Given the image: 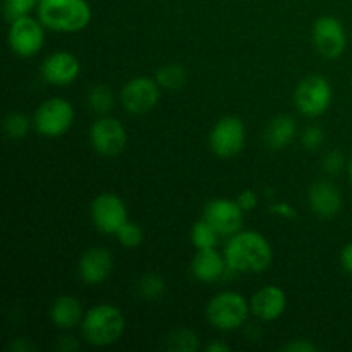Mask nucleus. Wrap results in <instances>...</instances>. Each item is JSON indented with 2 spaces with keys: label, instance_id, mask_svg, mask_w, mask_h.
<instances>
[{
  "label": "nucleus",
  "instance_id": "nucleus-30",
  "mask_svg": "<svg viewBox=\"0 0 352 352\" xmlns=\"http://www.w3.org/2000/svg\"><path fill=\"white\" fill-rule=\"evenodd\" d=\"M323 141H325V133L318 126L308 127L302 134V144H305L306 150H316V148L322 146Z\"/></svg>",
  "mask_w": 352,
  "mask_h": 352
},
{
  "label": "nucleus",
  "instance_id": "nucleus-4",
  "mask_svg": "<svg viewBox=\"0 0 352 352\" xmlns=\"http://www.w3.org/2000/svg\"><path fill=\"white\" fill-rule=\"evenodd\" d=\"M251 306L239 292L226 291L213 296L206 306V318L215 329L230 332L241 329L246 323Z\"/></svg>",
  "mask_w": 352,
  "mask_h": 352
},
{
  "label": "nucleus",
  "instance_id": "nucleus-28",
  "mask_svg": "<svg viewBox=\"0 0 352 352\" xmlns=\"http://www.w3.org/2000/svg\"><path fill=\"white\" fill-rule=\"evenodd\" d=\"M116 236L124 248H138L143 243V229L138 223L129 222V220L120 227Z\"/></svg>",
  "mask_w": 352,
  "mask_h": 352
},
{
  "label": "nucleus",
  "instance_id": "nucleus-27",
  "mask_svg": "<svg viewBox=\"0 0 352 352\" xmlns=\"http://www.w3.org/2000/svg\"><path fill=\"white\" fill-rule=\"evenodd\" d=\"M40 0H3V16L9 23L12 21L21 19V17L30 16L31 10H34L38 7Z\"/></svg>",
  "mask_w": 352,
  "mask_h": 352
},
{
  "label": "nucleus",
  "instance_id": "nucleus-25",
  "mask_svg": "<svg viewBox=\"0 0 352 352\" xmlns=\"http://www.w3.org/2000/svg\"><path fill=\"white\" fill-rule=\"evenodd\" d=\"M88 105L95 113H109L113 109L112 89L105 85L93 86L88 93Z\"/></svg>",
  "mask_w": 352,
  "mask_h": 352
},
{
  "label": "nucleus",
  "instance_id": "nucleus-7",
  "mask_svg": "<svg viewBox=\"0 0 352 352\" xmlns=\"http://www.w3.org/2000/svg\"><path fill=\"white\" fill-rule=\"evenodd\" d=\"M244 143H246V127L239 117H223L210 133V146L220 158H232L239 155Z\"/></svg>",
  "mask_w": 352,
  "mask_h": 352
},
{
  "label": "nucleus",
  "instance_id": "nucleus-13",
  "mask_svg": "<svg viewBox=\"0 0 352 352\" xmlns=\"http://www.w3.org/2000/svg\"><path fill=\"white\" fill-rule=\"evenodd\" d=\"M237 201L229 198H215L205 206L203 219L220 234V236H234L241 232L244 223V215Z\"/></svg>",
  "mask_w": 352,
  "mask_h": 352
},
{
  "label": "nucleus",
  "instance_id": "nucleus-22",
  "mask_svg": "<svg viewBox=\"0 0 352 352\" xmlns=\"http://www.w3.org/2000/svg\"><path fill=\"white\" fill-rule=\"evenodd\" d=\"M136 291L143 301H158L167 292V282L158 274H144L138 280Z\"/></svg>",
  "mask_w": 352,
  "mask_h": 352
},
{
  "label": "nucleus",
  "instance_id": "nucleus-35",
  "mask_svg": "<svg viewBox=\"0 0 352 352\" xmlns=\"http://www.w3.org/2000/svg\"><path fill=\"white\" fill-rule=\"evenodd\" d=\"M58 349L64 352H72L78 349V342H76L74 337L71 336H64L60 337V342H58Z\"/></svg>",
  "mask_w": 352,
  "mask_h": 352
},
{
  "label": "nucleus",
  "instance_id": "nucleus-37",
  "mask_svg": "<svg viewBox=\"0 0 352 352\" xmlns=\"http://www.w3.org/2000/svg\"><path fill=\"white\" fill-rule=\"evenodd\" d=\"M206 351L208 352H229L230 351V346L229 344H226L223 340H212V342L206 346Z\"/></svg>",
  "mask_w": 352,
  "mask_h": 352
},
{
  "label": "nucleus",
  "instance_id": "nucleus-26",
  "mask_svg": "<svg viewBox=\"0 0 352 352\" xmlns=\"http://www.w3.org/2000/svg\"><path fill=\"white\" fill-rule=\"evenodd\" d=\"M3 131L10 140H23L30 131V119L23 112H10L3 119Z\"/></svg>",
  "mask_w": 352,
  "mask_h": 352
},
{
  "label": "nucleus",
  "instance_id": "nucleus-14",
  "mask_svg": "<svg viewBox=\"0 0 352 352\" xmlns=\"http://www.w3.org/2000/svg\"><path fill=\"white\" fill-rule=\"evenodd\" d=\"M81 72V64L69 52H55L50 54L41 64V76L48 85L67 86L78 79Z\"/></svg>",
  "mask_w": 352,
  "mask_h": 352
},
{
  "label": "nucleus",
  "instance_id": "nucleus-10",
  "mask_svg": "<svg viewBox=\"0 0 352 352\" xmlns=\"http://www.w3.org/2000/svg\"><path fill=\"white\" fill-rule=\"evenodd\" d=\"M160 100V86L155 79L141 76L127 82L120 91V103L124 110L133 116H141L157 107Z\"/></svg>",
  "mask_w": 352,
  "mask_h": 352
},
{
  "label": "nucleus",
  "instance_id": "nucleus-34",
  "mask_svg": "<svg viewBox=\"0 0 352 352\" xmlns=\"http://www.w3.org/2000/svg\"><path fill=\"white\" fill-rule=\"evenodd\" d=\"M340 263H342L344 270L352 277V243L344 246L342 253H340Z\"/></svg>",
  "mask_w": 352,
  "mask_h": 352
},
{
  "label": "nucleus",
  "instance_id": "nucleus-33",
  "mask_svg": "<svg viewBox=\"0 0 352 352\" xmlns=\"http://www.w3.org/2000/svg\"><path fill=\"white\" fill-rule=\"evenodd\" d=\"M270 213H275L278 217H284V219H296V210L292 208L289 203L278 201V203H272L270 205Z\"/></svg>",
  "mask_w": 352,
  "mask_h": 352
},
{
  "label": "nucleus",
  "instance_id": "nucleus-1",
  "mask_svg": "<svg viewBox=\"0 0 352 352\" xmlns=\"http://www.w3.org/2000/svg\"><path fill=\"white\" fill-rule=\"evenodd\" d=\"M227 268L234 274H260L272 263V246L258 232H237L226 246Z\"/></svg>",
  "mask_w": 352,
  "mask_h": 352
},
{
  "label": "nucleus",
  "instance_id": "nucleus-32",
  "mask_svg": "<svg viewBox=\"0 0 352 352\" xmlns=\"http://www.w3.org/2000/svg\"><path fill=\"white\" fill-rule=\"evenodd\" d=\"M282 351L284 352H315L316 346L315 344L308 342V340L296 339L292 342H287L285 346H282Z\"/></svg>",
  "mask_w": 352,
  "mask_h": 352
},
{
  "label": "nucleus",
  "instance_id": "nucleus-12",
  "mask_svg": "<svg viewBox=\"0 0 352 352\" xmlns=\"http://www.w3.org/2000/svg\"><path fill=\"white\" fill-rule=\"evenodd\" d=\"M313 43L325 58H339L347 45L346 30L333 16H323L313 24Z\"/></svg>",
  "mask_w": 352,
  "mask_h": 352
},
{
  "label": "nucleus",
  "instance_id": "nucleus-36",
  "mask_svg": "<svg viewBox=\"0 0 352 352\" xmlns=\"http://www.w3.org/2000/svg\"><path fill=\"white\" fill-rule=\"evenodd\" d=\"M10 349L16 351V352H28V351H33L34 346L26 339H17L16 342L10 344Z\"/></svg>",
  "mask_w": 352,
  "mask_h": 352
},
{
  "label": "nucleus",
  "instance_id": "nucleus-9",
  "mask_svg": "<svg viewBox=\"0 0 352 352\" xmlns=\"http://www.w3.org/2000/svg\"><path fill=\"white\" fill-rule=\"evenodd\" d=\"M91 146L103 157H117L124 151L127 144V133L119 119L103 116L95 120L89 129Z\"/></svg>",
  "mask_w": 352,
  "mask_h": 352
},
{
  "label": "nucleus",
  "instance_id": "nucleus-19",
  "mask_svg": "<svg viewBox=\"0 0 352 352\" xmlns=\"http://www.w3.org/2000/svg\"><path fill=\"white\" fill-rule=\"evenodd\" d=\"M296 133H298V126L291 116H277L268 122L267 129H265V144L270 150H284L294 141Z\"/></svg>",
  "mask_w": 352,
  "mask_h": 352
},
{
  "label": "nucleus",
  "instance_id": "nucleus-38",
  "mask_svg": "<svg viewBox=\"0 0 352 352\" xmlns=\"http://www.w3.org/2000/svg\"><path fill=\"white\" fill-rule=\"evenodd\" d=\"M347 175H349V181L352 184V158L349 160V165H347Z\"/></svg>",
  "mask_w": 352,
  "mask_h": 352
},
{
  "label": "nucleus",
  "instance_id": "nucleus-17",
  "mask_svg": "<svg viewBox=\"0 0 352 352\" xmlns=\"http://www.w3.org/2000/svg\"><path fill=\"white\" fill-rule=\"evenodd\" d=\"M309 206L320 219H333L342 210V195L329 181H318L309 188Z\"/></svg>",
  "mask_w": 352,
  "mask_h": 352
},
{
  "label": "nucleus",
  "instance_id": "nucleus-31",
  "mask_svg": "<svg viewBox=\"0 0 352 352\" xmlns=\"http://www.w3.org/2000/svg\"><path fill=\"white\" fill-rule=\"evenodd\" d=\"M237 205L241 206L243 212H251V210L256 208L258 205V195L253 191V189H244V191L239 192L237 196Z\"/></svg>",
  "mask_w": 352,
  "mask_h": 352
},
{
  "label": "nucleus",
  "instance_id": "nucleus-5",
  "mask_svg": "<svg viewBox=\"0 0 352 352\" xmlns=\"http://www.w3.org/2000/svg\"><path fill=\"white\" fill-rule=\"evenodd\" d=\"M34 129L45 138H58L69 131L74 122V109L65 98L47 100L34 113Z\"/></svg>",
  "mask_w": 352,
  "mask_h": 352
},
{
  "label": "nucleus",
  "instance_id": "nucleus-23",
  "mask_svg": "<svg viewBox=\"0 0 352 352\" xmlns=\"http://www.w3.org/2000/svg\"><path fill=\"white\" fill-rule=\"evenodd\" d=\"M165 349L170 352H196L199 349V339L192 330H174L165 339Z\"/></svg>",
  "mask_w": 352,
  "mask_h": 352
},
{
  "label": "nucleus",
  "instance_id": "nucleus-3",
  "mask_svg": "<svg viewBox=\"0 0 352 352\" xmlns=\"http://www.w3.org/2000/svg\"><path fill=\"white\" fill-rule=\"evenodd\" d=\"M82 337L95 347H107L119 342L126 332V316L117 306L98 305L85 313L81 322Z\"/></svg>",
  "mask_w": 352,
  "mask_h": 352
},
{
  "label": "nucleus",
  "instance_id": "nucleus-29",
  "mask_svg": "<svg viewBox=\"0 0 352 352\" xmlns=\"http://www.w3.org/2000/svg\"><path fill=\"white\" fill-rule=\"evenodd\" d=\"M344 165H346V158H344L342 151L339 150L330 151V153H327L325 158H323V170L330 175L340 174Z\"/></svg>",
  "mask_w": 352,
  "mask_h": 352
},
{
  "label": "nucleus",
  "instance_id": "nucleus-24",
  "mask_svg": "<svg viewBox=\"0 0 352 352\" xmlns=\"http://www.w3.org/2000/svg\"><path fill=\"white\" fill-rule=\"evenodd\" d=\"M219 239L220 234L205 219L192 226L191 241L196 250H212V248H217Z\"/></svg>",
  "mask_w": 352,
  "mask_h": 352
},
{
  "label": "nucleus",
  "instance_id": "nucleus-6",
  "mask_svg": "<svg viewBox=\"0 0 352 352\" xmlns=\"http://www.w3.org/2000/svg\"><path fill=\"white\" fill-rule=\"evenodd\" d=\"M332 85L323 76H309L302 79L294 93V102L299 112L306 117H320L332 103Z\"/></svg>",
  "mask_w": 352,
  "mask_h": 352
},
{
  "label": "nucleus",
  "instance_id": "nucleus-18",
  "mask_svg": "<svg viewBox=\"0 0 352 352\" xmlns=\"http://www.w3.org/2000/svg\"><path fill=\"white\" fill-rule=\"evenodd\" d=\"M226 256H222L215 248H212V250H198L191 263L192 275L199 282H206V284L220 280L226 274Z\"/></svg>",
  "mask_w": 352,
  "mask_h": 352
},
{
  "label": "nucleus",
  "instance_id": "nucleus-8",
  "mask_svg": "<svg viewBox=\"0 0 352 352\" xmlns=\"http://www.w3.org/2000/svg\"><path fill=\"white\" fill-rule=\"evenodd\" d=\"M7 40H9L10 50L16 55L24 58L34 57L45 43L43 24L40 23V19L36 21L30 16L12 21Z\"/></svg>",
  "mask_w": 352,
  "mask_h": 352
},
{
  "label": "nucleus",
  "instance_id": "nucleus-15",
  "mask_svg": "<svg viewBox=\"0 0 352 352\" xmlns=\"http://www.w3.org/2000/svg\"><path fill=\"white\" fill-rule=\"evenodd\" d=\"M113 268L112 253L105 248H91L81 256L78 265L79 277L88 285H98L110 277Z\"/></svg>",
  "mask_w": 352,
  "mask_h": 352
},
{
  "label": "nucleus",
  "instance_id": "nucleus-11",
  "mask_svg": "<svg viewBox=\"0 0 352 352\" xmlns=\"http://www.w3.org/2000/svg\"><path fill=\"white\" fill-rule=\"evenodd\" d=\"M91 220L96 229L103 234H117L127 222V208L122 198L113 192H103L91 203Z\"/></svg>",
  "mask_w": 352,
  "mask_h": 352
},
{
  "label": "nucleus",
  "instance_id": "nucleus-2",
  "mask_svg": "<svg viewBox=\"0 0 352 352\" xmlns=\"http://www.w3.org/2000/svg\"><path fill=\"white\" fill-rule=\"evenodd\" d=\"M36 14L45 28L60 33H78L91 21V7L86 0H40Z\"/></svg>",
  "mask_w": 352,
  "mask_h": 352
},
{
  "label": "nucleus",
  "instance_id": "nucleus-16",
  "mask_svg": "<svg viewBox=\"0 0 352 352\" xmlns=\"http://www.w3.org/2000/svg\"><path fill=\"white\" fill-rule=\"evenodd\" d=\"M251 311L263 322H274L284 315L287 296L277 285H265L251 298Z\"/></svg>",
  "mask_w": 352,
  "mask_h": 352
},
{
  "label": "nucleus",
  "instance_id": "nucleus-21",
  "mask_svg": "<svg viewBox=\"0 0 352 352\" xmlns=\"http://www.w3.org/2000/svg\"><path fill=\"white\" fill-rule=\"evenodd\" d=\"M155 81L158 82L160 88L167 89V91H177L188 81V74L181 64L170 62V64H165L158 69L157 74H155Z\"/></svg>",
  "mask_w": 352,
  "mask_h": 352
},
{
  "label": "nucleus",
  "instance_id": "nucleus-20",
  "mask_svg": "<svg viewBox=\"0 0 352 352\" xmlns=\"http://www.w3.org/2000/svg\"><path fill=\"white\" fill-rule=\"evenodd\" d=\"M85 318L82 305L74 296H60L50 308V320L58 329H72Z\"/></svg>",
  "mask_w": 352,
  "mask_h": 352
}]
</instances>
